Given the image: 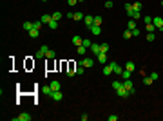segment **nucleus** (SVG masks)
Masks as SVG:
<instances>
[{"mask_svg": "<svg viewBox=\"0 0 163 121\" xmlns=\"http://www.w3.org/2000/svg\"><path fill=\"white\" fill-rule=\"evenodd\" d=\"M156 31V25L154 24H147V33H154Z\"/></svg>", "mask_w": 163, "mask_h": 121, "instance_id": "33", "label": "nucleus"}, {"mask_svg": "<svg viewBox=\"0 0 163 121\" xmlns=\"http://www.w3.org/2000/svg\"><path fill=\"white\" fill-rule=\"evenodd\" d=\"M53 20V15H42V18H40V22L42 24H49Z\"/></svg>", "mask_w": 163, "mask_h": 121, "instance_id": "14", "label": "nucleus"}, {"mask_svg": "<svg viewBox=\"0 0 163 121\" xmlns=\"http://www.w3.org/2000/svg\"><path fill=\"white\" fill-rule=\"evenodd\" d=\"M76 52H78L80 56H85V52H87V47H84V45H78V47H76Z\"/></svg>", "mask_w": 163, "mask_h": 121, "instance_id": "18", "label": "nucleus"}, {"mask_svg": "<svg viewBox=\"0 0 163 121\" xmlns=\"http://www.w3.org/2000/svg\"><path fill=\"white\" fill-rule=\"evenodd\" d=\"M100 51H101V52H107V51H109V44H101V45H100Z\"/></svg>", "mask_w": 163, "mask_h": 121, "instance_id": "34", "label": "nucleus"}, {"mask_svg": "<svg viewBox=\"0 0 163 121\" xmlns=\"http://www.w3.org/2000/svg\"><path fill=\"white\" fill-rule=\"evenodd\" d=\"M127 15H129V16L132 18V20H138V18H141V16H143V15L139 13V11H134V9H132V11H129Z\"/></svg>", "mask_w": 163, "mask_h": 121, "instance_id": "11", "label": "nucleus"}, {"mask_svg": "<svg viewBox=\"0 0 163 121\" xmlns=\"http://www.w3.org/2000/svg\"><path fill=\"white\" fill-rule=\"evenodd\" d=\"M40 27H42V22H40V20H38V22H33V29H38L40 31Z\"/></svg>", "mask_w": 163, "mask_h": 121, "instance_id": "36", "label": "nucleus"}, {"mask_svg": "<svg viewBox=\"0 0 163 121\" xmlns=\"http://www.w3.org/2000/svg\"><path fill=\"white\" fill-rule=\"evenodd\" d=\"M152 24L156 25V29H161V27H163V18H159V16H154V18H152Z\"/></svg>", "mask_w": 163, "mask_h": 121, "instance_id": "10", "label": "nucleus"}, {"mask_svg": "<svg viewBox=\"0 0 163 121\" xmlns=\"http://www.w3.org/2000/svg\"><path fill=\"white\" fill-rule=\"evenodd\" d=\"M131 74H132L131 71L123 69V71H121V74H120V78H121V79H129V78H131Z\"/></svg>", "mask_w": 163, "mask_h": 121, "instance_id": "17", "label": "nucleus"}, {"mask_svg": "<svg viewBox=\"0 0 163 121\" xmlns=\"http://www.w3.org/2000/svg\"><path fill=\"white\" fill-rule=\"evenodd\" d=\"M96 60H98V63L105 65V63H107V52H100V54L96 56Z\"/></svg>", "mask_w": 163, "mask_h": 121, "instance_id": "7", "label": "nucleus"}, {"mask_svg": "<svg viewBox=\"0 0 163 121\" xmlns=\"http://www.w3.org/2000/svg\"><path fill=\"white\" fill-rule=\"evenodd\" d=\"M120 87H123V82H112V89L114 90H118Z\"/></svg>", "mask_w": 163, "mask_h": 121, "instance_id": "27", "label": "nucleus"}, {"mask_svg": "<svg viewBox=\"0 0 163 121\" xmlns=\"http://www.w3.org/2000/svg\"><path fill=\"white\" fill-rule=\"evenodd\" d=\"M112 6H114V4H112V0H107V2H105V7H107V9H111Z\"/></svg>", "mask_w": 163, "mask_h": 121, "instance_id": "40", "label": "nucleus"}, {"mask_svg": "<svg viewBox=\"0 0 163 121\" xmlns=\"http://www.w3.org/2000/svg\"><path fill=\"white\" fill-rule=\"evenodd\" d=\"M147 40H149V42H154V40H156L154 33H147Z\"/></svg>", "mask_w": 163, "mask_h": 121, "instance_id": "37", "label": "nucleus"}, {"mask_svg": "<svg viewBox=\"0 0 163 121\" xmlns=\"http://www.w3.org/2000/svg\"><path fill=\"white\" fill-rule=\"evenodd\" d=\"M78 65H84L85 69H92L94 60H92V58H84V60H80V62H78Z\"/></svg>", "mask_w": 163, "mask_h": 121, "instance_id": "1", "label": "nucleus"}, {"mask_svg": "<svg viewBox=\"0 0 163 121\" xmlns=\"http://www.w3.org/2000/svg\"><path fill=\"white\" fill-rule=\"evenodd\" d=\"M109 63L112 65V71H114V74H121V71H123V69H121V67L116 63V62H109Z\"/></svg>", "mask_w": 163, "mask_h": 121, "instance_id": "12", "label": "nucleus"}, {"mask_svg": "<svg viewBox=\"0 0 163 121\" xmlns=\"http://www.w3.org/2000/svg\"><path fill=\"white\" fill-rule=\"evenodd\" d=\"M116 94H118V98H129V96H131V92H129L125 87H120V89L116 90Z\"/></svg>", "mask_w": 163, "mask_h": 121, "instance_id": "5", "label": "nucleus"}, {"mask_svg": "<svg viewBox=\"0 0 163 121\" xmlns=\"http://www.w3.org/2000/svg\"><path fill=\"white\" fill-rule=\"evenodd\" d=\"M78 2H85V0H78Z\"/></svg>", "mask_w": 163, "mask_h": 121, "instance_id": "46", "label": "nucleus"}, {"mask_svg": "<svg viewBox=\"0 0 163 121\" xmlns=\"http://www.w3.org/2000/svg\"><path fill=\"white\" fill-rule=\"evenodd\" d=\"M161 6H163V0H161Z\"/></svg>", "mask_w": 163, "mask_h": 121, "instance_id": "47", "label": "nucleus"}, {"mask_svg": "<svg viewBox=\"0 0 163 121\" xmlns=\"http://www.w3.org/2000/svg\"><path fill=\"white\" fill-rule=\"evenodd\" d=\"M101 22H103L101 16H94V24H96V25H101Z\"/></svg>", "mask_w": 163, "mask_h": 121, "instance_id": "38", "label": "nucleus"}, {"mask_svg": "<svg viewBox=\"0 0 163 121\" xmlns=\"http://www.w3.org/2000/svg\"><path fill=\"white\" fill-rule=\"evenodd\" d=\"M45 58H47V60H54V58H56V52H54V51H51V49H49V51H47V52H45Z\"/></svg>", "mask_w": 163, "mask_h": 121, "instance_id": "20", "label": "nucleus"}, {"mask_svg": "<svg viewBox=\"0 0 163 121\" xmlns=\"http://www.w3.org/2000/svg\"><path fill=\"white\" fill-rule=\"evenodd\" d=\"M150 78H152V79H158L159 74H158V72H150Z\"/></svg>", "mask_w": 163, "mask_h": 121, "instance_id": "43", "label": "nucleus"}, {"mask_svg": "<svg viewBox=\"0 0 163 121\" xmlns=\"http://www.w3.org/2000/svg\"><path fill=\"white\" fill-rule=\"evenodd\" d=\"M84 18H85L84 13H74V16H73V20H76V22H80V20H84Z\"/></svg>", "mask_w": 163, "mask_h": 121, "instance_id": "21", "label": "nucleus"}, {"mask_svg": "<svg viewBox=\"0 0 163 121\" xmlns=\"http://www.w3.org/2000/svg\"><path fill=\"white\" fill-rule=\"evenodd\" d=\"M82 45H84V47H87V49H91V45H92V42H91V40H89V38H84V42H82Z\"/></svg>", "mask_w": 163, "mask_h": 121, "instance_id": "23", "label": "nucleus"}, {"mask_svg": "<svg viewBox=\"0 0 163 121\" xmlns=\"http://www.w3.org/2000/svg\"><path fill=\"white\" fill-rule=\"evenodd\" d=\"M101 72H103L105 76H111V74H114V71H112V65H111V63H105V65H103V71H101Z\"/></svg>", "mask_w": 163, "mask_h": 121, "instance_id": "8", "label": "nucleus"}, {"mask_svg": "<svg viewBox=\"0 0 163 121\" xmlns=\"http://www.w3.org/2000/svg\"><path fill=\"white\" fill-rule=\"evenodd\" d=\"M127 29H131V31H132V29H136V20H132V18L129 20V24H127Z\"/></svg>", "mask_w": 163, "mask_h": 121, "instance_id": "24", "label": "nucleus"}, {"mask_svg": "<svg viewBox=\"0 0 163 121\" xmlns=\"http://www.w3.org/2000/svg\"><path fill=\"white\" fill-rule=\"evenodd\" d=\"M27 33H29L31 38H38V36H40V31H38V29H31V31H27Z\"/></svg>", "mask_w": 163, "mask_h": 121, "instance_id": "19", "label": "nucleus"}, {"mask_svg": "<svg viewBox=\"0 0 163 121\" xmlns=\"http://www.w3.org/2000/svg\"><path fill=\"white\" fill-rule=\"evenodd\" d=\"M84 24H85L87 27L94 25V16H91V15H85V18H84Z\"/></svg>", "mask_w": 163, "mask_h": 121, "instance_id": "9", "label": "nucleus"}, {"mask_svg": "<svg viewBox=\"0 0 163 121\" xmlns=\"http://www.w3.org/2000/svg\"><path fill=\"white\" fill-rule=\"evenodd\" d=\"M76 2H78V0H67V4L73 7V6H76Z\"/></svg>", "mask_w": 163, "mask_h": 121, "instance_id": "44", "label": "nucleus"}, {"mask_svg": "<svg viewBox=\"0 0 163 121\" xmlns=\"http://www.w3.org/2000/svg\"><path fill=\"white\" fill-rule=\"evenodd\" d=\"M152 82H154V79H152L150 76H145V78H143V83H145V85H152Z\"/></svg>", "mask_w": 163, "mask_h": 121, "instance_id": "30", "label": "nucleus"}, {"mask_svg": "<svg viewBox=\"0 0 163 121\" xmlns=\"http://www.w3.org/2000/svg\"><path fill=\"white\" fill-rule=\"evenodd\" d=\"M123 87H125V89L131 92V96L134 94V83L131 82V78H129V79H123Z\"/></svg>", "mask_w": 163, "mask_h": 121, "instance_id": "2", "label": "nucleus"}, {"mask_svg": "<svg viewBox=\"0 0 163 121\" xmlns=\"http://www.w3.org/2000/svg\"><path fill=\"white\" fill-rule=\"evenodd\" d=\"M132 36H139V29H138V27L132 29Z\"/></svg>", "mask_w": 163, "mask_h": 121, "instance_id": "42", "label": "nucleus"}, {"mask_svg": "<svg viewBox=\"0 0 163 121\" xmlns=\"http://www.w3.org/2000/svg\"><path fill=\"white\" fill-rule=\"evenodd\" d=\"M132 9L134 11H141V2H134L132 4Z\"/></svg>", "mask_w": 163, "mask_h": 121, "instance_id": "32", "label": "nucleus"}, {"mask_svg": "<svg viewBox=\"0 0 163 121\" xmlns=\"http://www.w3.org/2000/svg\"><path fill=\"white\" fill-rule=\"evenodd\" d=\"M33 117H31V114H27V112H22L18 117H13V121H31Z\"/></svg>", "mask_w": 163, "mask_h": 121, "instance_id": "3", "label": "nucleus"}, {"mask_svg": "<svg viewBox=\"0 0 163 121\" xmlns=\"http://www.w3.org/2000/svg\"><path fill=\"white\" fill-rule=\"evenodd\" d=\"M22 27H24L26 31H31V29H33V22H24V25H22Z\"/></svg>", "mask_w": 163, "mask_h": 121, "instance_id": "28", "label": "nucleus"}, {"mask_svg": "<svg viewBox=\"0 0 163 121\" xmlns=\"http://www.w3.org/2000/svg\"><path fill=\"white\" fill-rule=\"evenodd\" d=\"M49 98L54 99V101H62V99H64V94H62V90H53V94H51Z\"/></svg>", "mask_w": 163, "mask_h": 121, "instance_id": "4", "label": "nucleus"}, {"mask_svg": "<svg viewBox=\"0 0 163 121\" xmlns=\"http://www.w3.org/2000/svg\"><path fill=\"white\" fill-rule=\"evenodd\" d=\"M161 31H163V27H161Z\"/></svg>", "mask_w": 163, "mask_h": 121, "instance_id": "48", "label": "nucleus"}, {"mask_svg": "<svg viewBox=\"0 0 163 121\" xmlns=\"http://www.w3.org/2000/svg\"><path fill=\"white\" fill-rule=\"evenodd\" d=\"M80 119H82V121H87V119H89V116H87V114H82V116H80Z\"/></svg>", "mask_w": 163, "mask_h": 121, "instance_id": "45", "label": "nucleus"}, {"mask_svg": "<svg viewBox=\"0 0 163 121\" xmlns=\"http://www.w3.org/2000/svg\"><path fill=\"white\" fill-rule=\"evenodd\" d=\"M91 52H92L94 56H98V54L101 52V51H100V45H98V44H92V45H91Z\"/></svg>", "mask_w": 163, "mask_h": 121, "instance_id": "16", "label": "nucleus"}, {"mask_svg": "<svg viewBox=\"0 0 163 121\" xmlns=\"http://www.w3.org/2000/svg\"><path fill=\"white\" fill-rule=\"evenodd\" d=\"M60 18H62V13H60V11H54V13H53V20L60 22Z\"/></svg>", "mask_w": 163, "mask_h": 121, "instance_id": "26", "label": "nucleus"}, {"mask_svg": "<svg viewBox=\"0 0 163 121\" xmlns=\"http://www.w3.org/2000/svg\"><path fill=\"white\" fill-rule=\"evenodd\" d=\"M125 11H127V13L132 11V4H125Z\"/></svg>", "mask_w": 163, "mask_h": 121, "instance_id": "41", "label": "nucleus"}, {"mask_svg": "<svg viewBox=\"0 0 163 121\" xmlns=\"http://www.w3.org/2000/svg\"><path fill=\"white\" fill-rule=\"evenodd\" d=\"M123 38H125V40H129V38H132V31H131V29H127V31H123Z\"/></svg>", "mask_w": 163, "mask_h": 121, "instance_id": "29", "label": "nucleus"}, {"mask_svg": "<svg viewBox=\"0 0 163 121\" xmlns=\"http://www.w3.org/2000/svg\"><path fill=\"white\" fill-rule=\"evenodd\" d=\"M84 72H85V67H84V65H78V67H76V74H78V76L84 74Z\"/></svg>", "mask_w": 163, "mask_h": 121, "instance_id": "31", "label": "nucleus"}, {"mask_svg": "<svg viewBox=\"0 0 163 121\" xmlns=\"http://www.w3.org/2000/svg\"><path fill=\"white\" fill-rule=\"evenodd\" d=\"M47 25H49L51 29H56V27H58V22H56V20H51V22H49Z\"/></svg>", "mask_w": 163, "mask_h": 121, "instance_id": "35", "label": "nucleus"}, {"mask_svg": "<svg viewBox=\"0 0 163 121\" xmlns=\"http://www.w3.org/2000/svg\"><path fill=\"white\" fill-rule=\"evenodd\" d=\"M42 92H44L45 96H51V94H53V89H51V85H49V87H42Z\"/></svg>", "mask_w": 163, "mask_h": 121, "instance_id": "22", "label": "nucleus"}, {"mask_svg": "<svg viewBox=\"0 0 163 121\" xmlns=\"http://www.w3.org/2000/svg\"><path fill=\"white\" fill-rule=\"evenodd\" d=\"M53 90H62V85H60V82H56V79H53V82L49 83Z\"/></svg>", "mask_w": 163, "mask_h": 121, "instance_id": "13", "label": "nucleus"}, {"mask_svg": "<svg viewBox=\"0 0 163 121\" xmlns=\"http://www.w3.org/2000/svg\"><path fill=\"white\" fill-rule=\"evenodd\" d=\"M125 69L131 71V72H134V62H127V63H125Z\"/></svg>", "mask_w": 163, "mask_h": 121, "instance_id": "25", "label": "nucleus"}, {"mask_svg": "<svg viewBox=\"0 0 163 121\" xmlns=\"http://www.w3.org/2000/svg\"><path fill=\"white\" fill-rule=\"evenodd\" d=\"M143 22H145V25L147 24H152V16H143Z\"/></svg>", "mask_w": 163, "mask_h": 121, "instance_id": "39", "label": "nucleus"}, {"mask_svg": "<svg viewBox=\"0 0 163 121\" xmlns=\"http://www.w3.org/2000/svg\"><path fill=\"white\" fill-rule=\"evenodd\" d=\"M82 42H84V38H82V36H78V34H74L73 36V44L78 47V45H82Z\"/></svg>", "mask_w": 163, "mask_h": 121, "instance_id": "15", "label": "nucleus"}, {"mask_svg": "<svg viewBox=\"0 0 163 121\" xmlns=\"http://www.w3.org/2000/svg\"><path fill=\"white\" fill-rule=\"evenodd\" d=\"M89 31H91L94 36H100V34H101V25H96V24H94V25L89 27Z\"/></svg>", "mask_w": 163, "mask_h": 121, "instance_id": "6", "label": "nucleus"}]
</instances>
